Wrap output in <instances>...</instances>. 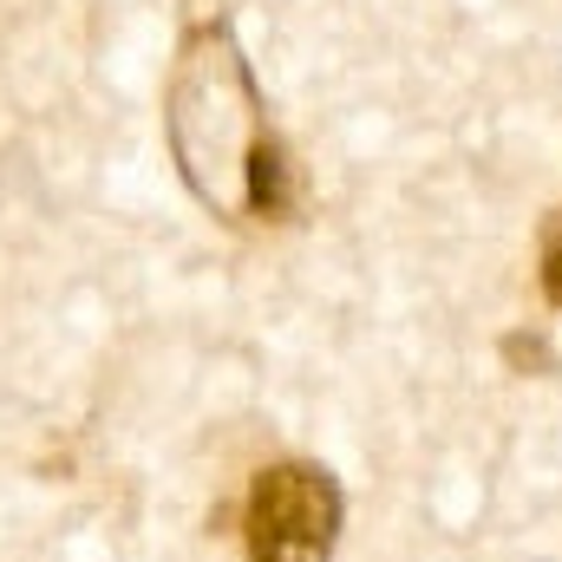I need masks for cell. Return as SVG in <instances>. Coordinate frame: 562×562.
Here are the masks:
<instances>
[{"instance_id":"6da1fadb","label":"cell","mask_w":562,"mask_h":562,"mask_svg":"<svg viewBox=\"0 0 562 562\" xmlns=\"http://www.w3.org/2000/svg\"><path fill=\"white\" fill-rule=\"evenodd\" d=\"M196 125H210V138L177 144L190 190H203L210 164H216L236 177L223 190V210H249L262 223H281L294 210V170H288V150L262 119L256 79H249L229 26H203L183 46V72L170 86V132H196Z\"/></svg>"},{"instance_id":"7a4b0ae2","label":"cell","mask_w":562,"mask_h":562,"mask_svg":"<svg viewBox=\"0 0 562 562\" xmlns=\"http://www.w3.org/2000/svg\"><path fill=\"white\" fill-rule=\"evenodd\" d=\"M340 517H347V497L327 464H307V458L269 464L256 471L243 504L249 562H327L340 543Z\"/></svg>"},{"instance_id":"3957f363","label":"cell","mask_w":562,"mask_h":562,"mask_svg":"<svg viewBox=\"0 0 562 562\" xmlns=\"http://www.w3.org/2000/svg\"><path fill=\"white\" fill-rule=\"evenodd\" d=\"M543 294L562 307V216L550 223V236H543Z\"/></svg>"}]
</instances>
